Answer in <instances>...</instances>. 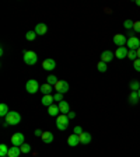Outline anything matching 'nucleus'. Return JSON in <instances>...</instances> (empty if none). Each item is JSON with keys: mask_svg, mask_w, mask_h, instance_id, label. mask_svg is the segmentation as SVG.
I'll use <instances>...</instances> for the list:
<instances>
[{"mask_svg": "<svg viewBox=\"0 0 140 157\" xmlns=\"http://www.w3.org/2000/svg\"><path fill=\"white\" fill-rule=\"evenodd\" d=\"M69 117L65 114H60L58 118H56V126H58L59 131H65V129H67L69 128Z\"/></svg>", "mask_w": 140, "mask_h": 157, "instance_id": "nucleus-1", "label": "nucleus"}, {"mask_svg": "<svg viewBox=\"0 0 140 157\" xmlns=\"http://www.w3.org/2000/svg\"><path fill=\"white\" fill-rule=\"evenodd\" d=\"M6 122L9 125H18L21 122V115L16 111H10L6 117Z\"/></svg>", "mask_w": 140, "mask_h": 157, "instance_id": "nucleus-2", "label": "nucleus"}, {"mask_svg": "<svg viewBox=\"0 0 140 157\" xmlns=\"http://www.w3.org/2000/svg\"><path fill=\"white\" fill-rule=\"evenodd\" d=\"M36 60H38V56H36V53L34 51H24V62L27 65L32 66L36 63Z\"/></svg>", "mask_w": 140, "mask_h": 157, "instance_id": "nucleus-3", "label": "nucleus"}, {"mask_svg": "<svg viewBox=\"0 0 140 157\" xmlns=\"http://www.w3.org/2000/svg\"><path fill=\"white\" fill-rule=\"evenodd\" d=\"M25 90L29 93V94H35L36 91L41 90V87H39V83L36 82L35 78H29L25 84Z\"/></svg>", "mask_w": 140, "mask_h": 157, "instance_id": "nucleus-4", "label": "nucleus"}, {"mask_svg": "<svg viewBox=\"0 0 140 157\" xmlns=\"http://www.w3.org/2000/svg\"><path fill=\"white\" fill-rule=\"evenodd\" d=\"M127 48H129V51H137V49L140 48V39L137 38V36H129L127 38V42H126Z\"/></svg>", "mask_w": 140, "mask_h": 157, "instance_id": "nucleus-5", "label": "nucleus"}, {"mask_svg": "<svg viewBox=\"0 0 140 157\" xmlns=\"http://www.w3.org/2000/svg\"><path fill=\"white\" fill-rule=\"evenodd\" d=\"M55 90L56 93H60V94H66L69 91V83L65 80H59L55 84Z\"/></svg>", "mask_w": 140, "mask_h": 157, "instance_id": "nucleus-6", "label": "nucleus"}, {"mask_svg": "<svg viewBox=\"0 0 140 157\" xmlns=\"http://www.w3.org/2000/svg\"><path fill=\"white\" fill-rule=\"evenodd\" d=\"M24 140H25V137H24L23 133H20V132H17V133H14L13 136H11V143H13V146H23L24 144Z\"/></svg>", "mask_w": 140, "mask_h": 157, "instance_id": "nucleus-7", "label": "nucleus"}, {"mask_svg": "<svg viewBox=\"0 0 140 157\" xmlns=\"http://www.w3.org/2000/svg\"><path fill=\"white\" fill-rule=\"evenodd\" d=\"M127 42L126 36L123 35V34H116V35L114 36V44L115 45H118V48H121V46H125Z\"/></svg>", "mask_w": 140, "mask_h": 157, "instance_id": "nucleus-8", "label": "nucleus"}, {"mask_svg": "<svg viewBox=\"0 0 140 157\" xmlns=\"http://www.w3.org/2000/svg\"><path fill=\"white\" fill-rule=\"evenodd\" d=\"M127 48L126 46H121V48H118L116 49V52H115V58H118V59H125V58H127Z\"/></svg>", "mask_w": 140, "mask_h": 157, "instance_id": "nucleus-9", "label": "nucleus"}, {"mask_svg": "<svg viewBox=\"0 0 140 157\" xmlns=\"http://www.w3.org/2000/svg\"><path fill=\"white\" fill-rule=\"evenodd\" d=\"M36 33V35H45L46 33H48V27H46V24L44 23H39L35 25V29H34Z\"/></svg>", "mask_w": 140, "mask_h": 157, "instance_id": "nucleus-10", "label": "nucleus"}, {"mask_svg": "<svg viewBox=\"0 0 140 157\" xmlns=\"http://www.w3.org/2000/svg\"><path fill=\"white\" fill-rule=\"evenodd\" d=\"M114 58H115V53L111 52V51H104V52L101 53V60L102 62H105V63L111 62Z\"/></svg>", "mask_w": 140, "mask_h": 157, "instance_id": "nucleus-11", "label": "nucleus"}, {"mask_svg": "<svg viewBox=\"0 0 140 157\" xmlns=\"http://www.w3.org/2000/svg\"><path fill=\"white\" fill-rule=\"evenodd\" d=\"M42 67L45 69V70H53V69L56 67V62L53 59H45L42 62Z\"/></svg>", "mask_w": 140, "mask_h": 157, "instance_id": "nucleus-12", "label": "nucleus"}, {"mask_svg": "<svg viewBox=\"0 0 140 157\" xmlns=\"http://www.w3.org/2000/svg\"><path fill=\"white\" fill-rule=\"evenodd\" d=\"M48 114L51 115V117H55V118H58L59 115H60V109H59V105L52 104V105H51V107H48Z\"/></svg>", "mask_w": 140, "mask_h": 157, "instance_id": "nucleus-13", "label": "nucleus"}, {"mask_svg": "<svg viewBox=\"0 0 140 157\" xmlns=\"http://www.w3.org/2000/svg\"><path fill=\"white\" fill-rule=\"evenodd\" d=\"M58 105H59V109H60V112H62V114L67 115L69 112H70V105H69L67 101H65V100H63V101H60Z\"/></svg>", "mask_w": 140, "mask_h": 157, "instance_id": "nucleus-14", "label": "nucleus"}, {"mask_svg": "<svg viewBox=\"0 0 140 157\" xmlns=\"http://www.w3.org/2000/svg\"><path fill=\"white\" fill-rule=\"evenodd\" d=\"M78 139H80V143L81 144H87L91 142V135L88 132H83L81 135H78Z\"/></svg>", "mask_w": 140, "mask_h": 157, "instance_id": "nucleus-15", "label": "nucleus"}, {"mask_svg": "<svg viewBox=\"0 0 140 157\" xmlns=\"http://www.w3.org/2000/svg\"><path fill=\"white\" fill-rule=\"evenodd\" d=\"M67 143H69V146H72V147H76L78 143H80V139H78V135H70L69 136V139H67Z\"/></svg>", "mask_w": 140, "mask_h": 157, "instance_id": "nucleus-16", "label": "nucleus"}, {"mask_svg": "<svg viewBox=\"0 0 140 157\" xmlns=\"http://www.w3.org/2000/svg\"><path fill=\"white\" fill-rule=\"evenodd\" d=\"M20 153H21V149L18 146H11L9 149V157H20Z\"/></svg>", "mask_w": 140, "mask_h": 157, "instance_id": "nucleus-17", "label": "nucleus"}, {"mask_svg": "<svg viewBox=\"0 0 140 157\" xmlns=\"http://www.w3.org/2000/svg\"><path fill=\"white\" fill-rule=\"evenodd\" d=\"M52 90H53V86H51V84H48V83H45V84L41 86V90H39V91L42 93L44 95H51Z\"/></svg>", "mask_w": 140, "mask_h": 157, "instance_id": "nucleus-18", "label": "nucleus"}, {"mask_svg": "<svg viewBox=\"0 0 140 157\" xmlns=\"http://www.w3.org/2000/svg\"><path fill=\"white\" fill-rule=\"evenodd\" d=\"M41 137H42L44 143H52V142H53V133H52V132H49V131L44 132Z\"/></svg>", "mask_w": 140, "mask_h": 157, "instance_id": "nucleus-19", "label": "nucleus"}, {"mask_svg": "<svg viewBox=\"0 0 140 157\" xmlns=\"http://www.w3.org/2000/svg\"><path fill=\"white\" fill-rule=\"evenodd\" d=\"M41 101H42V105H45V107H51L55 100H53V95H44Z\"/></svg>", "mask_w": 140, "mask_h": 157, "instance_id": "nucleus-20", "label": "nucleus"}, {"mask_svg": "<svg viewBox=\"0 0 140 157\" xmlns=\"http://www.w3.org/2000/svg\"><path fill=\"white\" fill-rule=\"evenodd\" d=\"M139 94H137V91H132L131 94H129V102H131L132 105H134V104H137L139 102Z\"/></svg>", "mask_w": 140, "mask_h": 157, "instance_id": "nucleus-21", "label": "nucleus"}, {"mask_svg": "<svg viewBox=\"0 0 140 157\" xmlns=\"http://www.w3.org/2000/svg\"><path fill=\"white\" fill-rule=\"evenodd\" d=\"M9 107H7V104H0V117H7V114H9Z\"/></svg>", "mask_w": 140, "mask_h": 157, "instance_id": "nucleus-22", "label": "nucleus"}, {"mask_svg": "<svg viewBox=\"0 0 140 157\" xmlns=\"http://www.w3.org/2000/svg\"><path fill=\"white\" fill-rule=\"evenodd\" d=\"M58 82H59L58 77H56V76H53V75H49L48 77H46V83H48V84H51V86H55Z\"/></svg>", "mask_w": 140, "mask_h": 157, "instance_id": "nucleus-23", "label": "nucleus"}, {"mask_svg": "<svg viewBox=\"0 0 140 157\" xmlns=\"http://www.w3.org/2000/svg\"><path fill=\"white\" fill-rule=\"evenodd\" d=\"M7 154H9V147L4 143H2L0 144V157H6Z\"/></svg>", "mask_w": 140, "mask_h": 157, "instance_id": "nucleus-24", "label": "nucleus"}, {"mask_svg": "<svg viewBox=\"0 0 140 157\" xmlns=\"http://www.w3.org/2000/svg\"><path fill=\"white\" fill-rule=\"evenodd\" d=\"M131 90L132 91H139L140 90V83L137 82V80H133V82H131Z\"/></svg>", "mask_w": 140, "mask_h": 157, "instance_id": "nucleus-25", "label": "nucleus"}, {"mask_svg": "<svg viewBox=\"0 0 140 157\" xmlns=\"http://www.w3.org/2000/svg\"><path fill=\"white\" fill-rule=\"evenodd\" d=\"M97 69H98V72H101V73L107 72V63L102 62V60H100V62H98V65H97Z\"/></svg>", "mask_w": 140, "mask_h": 157, "instance_id": "nucleus-26", "label": "nucleus"}, {"mask_svg": "<svg viewBox=\"0 0 140 157\" xmlns=\"http://www.w3.org/2000/svg\"><path fill=\"white\" fill-rule=\"evenodd\" d=\"M133 24L134 21H132V20H125L123 21V27L126 29H133Z\"/></svg>", "mask_w": 140, "mask_h": 157, "instance_id": "nucleus-27", "label": "nucleus"}, {"mask_svg": "<svg viewBox=\"0 0 140 157\" xmlns=\"http://www.w3.org/2000/svg\"><path fill=\"white\" fill-rule=\"evenodd\" d=\"M35 36H36L35 31H28V33L25 34V38L28 39V41H34V39H35Z\"/></svg>", "mask_w": 140, "mask_h": 157, "instance_id": "nucleus-28", "label": "nucleus"}, {"mask_svg": "<svg viewBox=\"0 0 140 157\" xmlns=\"http://www.w3.org/2000/svg\"><path fill=\"white\" fill-rule=\"evenodd\" d=\"M20 149H21V153H29L31 151V144L24 143L23 146H20Z\"/></svg>", "mask_w": 140, "mask_h": 157, "instance_id": "nucleus-29", "label": "nucleus"}, {"mask_svg": "<svg viewBox=\"0 0 140 157\" xmlns=\"http://www.w3.org/2000/svg\"><path fill=\"white\" fill-rule=\"evenodd\" d=\"M127 58L134 62V60L137 59V53H136V51H129V52H127Z\"/></svg>", "mask_w": 140, "mask_h": 157, "instance_id": "nucleus-30", "label": "nucleus"}, {"mask_svg": "<svg viewBox=\"0 0 140 157\" xmlns=\"http://www.w3.org/2000/svg\"><path fill=\"white\" fill-rule=\"evenodd\" d=\"M53 100H55V101H63V94H60V93H56L55 95H53Z\"/></svg>", "mask_w": 140, "mask_h": 157, "instance_id": "nucleus-31", "label": "nucleus"}, {"mask_svg": "<svg viewBox=\"0 0 140 157\" xmlns=\"http://www.w3.org/2000/svg\"><path fill=\"white\" fill-rule=\"evenodd\" d=\"M133 67H134L136 72H140V59H136V60L133 62Z\"/></svg>", "mask_w": 140, "mask_h": 157, "instance_id": "nucleus-32", "label": "nucleus"}, {"mask_svg": "<svg viewBox=\"0 0 140 157\" xmlns=\"http://www.w3.org/2000/svg\"><path fill=\"white\" fill-rule=\"evenodd\" d=\"M133 31H134V33H139V34H140V21H134V24H133Z\"/></svg>", "mask_w": 140, "mask_h": 157, "instance_id": "nucleus-33", "label": "nucleus"}, {"mask_svg": "<svg viewBox=\"0 0 140 157\" xmlns=\"http://www.w3.org/2000/svg\"><path fill=\"white\" fill-rule=\"evenodd\" d=\"M81 133H83L81 126H76L74 128V135H81Z\"/></svg>", "mask_w": 140, "mask_h": 157, "instance_id": "nucleus-34", "label": "nucleus"}, {"mask_svg": "<svg viewBox=\"0 0 140 157\" xmlns=\"http://www.w3.org/2000/svg\"><path fill=\"white\" fill-rule=\"evenodd\" d=\"M67 117H69V119H74V118H76V112H72V111H70V112L67 114Z\"/></svg>", "mask_w": 140, "mask_h": 157, "instance_id": "nucleus-35", "label": "nucleus"}, {"mask_svg": "<svg viewBox=\"0 0 140 157\" xmlns=\"http://www.w3.org/2000/svg\"><path fill=\"white\" fill-rule=\"evenodd\" d=\"M42 133H44V132L41 131V129H36V131H35V136H39V137H41V136H42Z\"/></svg>", "mask_w": 140, "mask_h": 157, "instance_id": "nucleus-36", "label": "nucleus"}, {"mask_svg": "<svg viewBox=\"0 0 140 157\" xmlns=\"http://www.w3.org/2000/svg\"><path fill=\"white\" fill-rule=\"evenodd\" d=\"M136 53H137V59H140V48L136 51Z\"/></svg>", "mask_w": 140, "mask_h": 157, "instance_id": "nucleus-37", "label": "nucleus"}, {"mask_svg": "<svg viewBox=\"0 0 140 157\" xmlns=\"http://www.w3.org/2000/svg\"><path fill=\"white\" fill-rule=\"evenodd\" d=\"M136 4L137 6H140V0H136Z\"/></svg>", "mask_w": 140, "mask_h": 157, "instance_id": "nucleus-38", "label": "nucleus"}, {"mask_svg": "<svg viewBox=\"0 0 140 157\" xmlns=\"http://www.w3.org/2000/svg\"><path fill=\"white\" fill-rule=\"evenodd\" d=\"M137 94H139V98H140V90H139V91H137Z\"/></svg>", "mask_w": 140, "mask_h": 157, "instance_id": "nucleus-39", "label": "nucleus"}, {"mask_svg": "<svg viewBox=\"0 0 140 157\" xmlns=\"http://www.w3.org/2000/svg\"><path fill=\"white\" fill-rule=\"evenodd\" d=\"M6 157H9V156H6Z\"/></svg>", "mask_w": 140, "mask_h": 157, "instance_id": "nucleus-40", "label": "nucleus"}]
</instances>
